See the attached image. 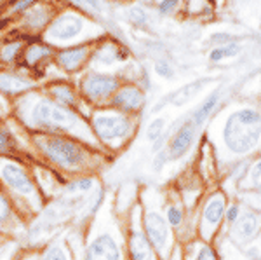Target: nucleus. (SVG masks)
<instances>
[{
  "label": "nucleus",
  "instance_id": "f257e3e1",
  "mask_svg": "<svg viewBox=\"0 0 261 260\" xmlns=\"http://www.w3.org/2000/svg\"><path fill=\"white\" fill-rule=\"evenodd\" d=\"M9 117H12L24 131L71 136L94 149L103 150L92 135L87 117L73 108L56 103L45 93H42L40 87L11 100Z\"/></svg>",
  "mask_w": 261,
  "mask_h": 260
},
{
  "label": "nucleus",
  "instance_id": "f03ea898",
  "mask_svg": "<svg viewBox=\"0 0 261 260\" xmlns=\"http://www.w3.org/2000/svg\"><path fill=\"white\" fill-rule=\"evenodd\" d=\"M24 138L30 145L33 157L65 178L91 173L101 175L105 166L110 164L113 159L112 154L94 149L71 136L24 131Z\"/></svg>",
  "mask_w": 261,
  "mask_h": 260
},
{
  "label": "nucleus",
  "instance_id": "7ed1b4c3",
  "mask_svg": "<svg viewBox=\"0 0 261 260\" xmlns=\"http://www.w3.org/2000/svg\"><path fill=\"white\" fill-rule=\"evenodd\" d=\"M81 260H127L122 222L115 211L113 194L110 192L84 229Z\"/></svg>",
  "mask_w": 261,
  "mask_h": 260
},
{
  "label": "nucleus",
  "instance_id": "20e7f679",
  "mask_svg": "<svg viewBox=\"0 0 261 260\" xmlns=\"http://www.w3.org/2000/svg\"><path fill=\"white\" fill-rule=\"evenodd\" d=\"M0 187L11 196L28 222L47 203L33 178L30 162L21 159L0 156Z\"/></svg>",
  "mask_w": 261,
  "mask_h": 260
},
{
  "label": "nucleus",
  "instance_id": "39448f33",
  "mask_svg": "<svg viewBox=\"0 0 261 260\" xmlns=\"http://www.w3.org/2000/svg\"><path fill=\"white\" fill-rule=\"evenodd\" d=\"M105 37L101 23L94 21L87 11L77 7H65L58 12L40 35V40L49 44L53 49H63L70 45L92 42Z\"/></svg>",
  "mask_w": 261,
  "mask_h": 260
},
{
  "label": "nucleus",
  "instance_id": "423d86ee",
  "mask_svg": "<svg viewBox=\"0 0 261 260\" xmlns=\"http://www.w3.org/2000/svg\"><path fill=\"white\" fill-rule=\"evenodd\" d=\"M87 123L99 147L112 156L129 144L138 126L136 115L122 114L110 107L92 108L87 115Z\"/></svg>",
  "mask_w": 261,
  "mask_h": 260
},
{
  "label": "nucleus",
  "instance_id": "0eeeda50",
  "mask_svg": "<svg viewBox=\"0 0 261 260\" xmlns=\"http://www.w3.org/2000/svg\"><path fill=\"white\" fill-rule=\"evenodd\" d=\"M261 136V115L254 108H241L228 115L223 126V141L233 154H247Z\"/></svg>",
  "mask_w": 261,
  "mask_h": 260
},
{
  "label": "nucleus",
  "instance_id": "6e6552de",
  "mask_svg": "<svg viewBox=\"0 0 261 260\" xmlns=\"http://www.w3.org/2000/svg\"><path fill=\"white\" fill-rule=\"evenodd\" d=\"M75 82H77L82 102L89 110H92V108L108 107L110 98L122 84V79L120 75L113 72H99V70L87 68L79 75Z\"/></svg>",
  "mask_w": 261,
  "mask_h": 260
},
{
  "label": "nucleus",
  "instance_id": "1a4fd4ad",
  "mask_svg": "<svg viewBox=\"0 0 261 260\" xmlns=\"http://www.w3.org/2000/svg\"><path fill=\"white\" fill-rule=\"evenodd\" d=\"M125 225L122 224L127 260H161L157 251L151 246L141 225V204L134 203L125 211Z\"/></svg>",
  "mask_w": 261,
  "mask_h": 260
},
{
  "label": "nucleus",
  "instance_id": "9d476101",
  "mask_svg": "<svg viewBox=\"0 0 261 260\" xmlns=\"http://www.w3.org/2000/svg\"><path fill=\"white\" fill-rule=\"evenodd\" d=\"M141 225L145 230L146 238L151 243V246L157 251L161 260H167L171 257L172 250V232L167 224L166 217L159 211L151 203H146L145 199L141 201Z\"/></svg>",
  "mask_w": 261,
  "mask_h": 260
},
{
  "label": "nucleus",
  "instance_id": "9b49d317",
  "mask_svg": "<svg viewBox=\"0 0 261 260\" xmlns=\"http://www.w3.org/2000/svg\"><path fill=\"white\" fill-rule=\"evenodd\" d=\"M0 156L21 159L32 162L35 161L32 149L24 138L23 128L12 117H0Z\"/></svg>",
  "mask_w": 261,
  "mask_h": 260
},
{
  "label": "nucleus",
  "instance_id": "f8f14e48",
  "mask_svg": "<svg viewBox=\"0 0 261 260\" xmlns=\"http://www.w3.org/2000/svg\"><path fill=\"white\" fill-rule=\"evenodd\" d=\"M42 93H45L50 100H54L56 103L63 105V107H68L77 110L79 114L84 117L89 115V108L86 107V103L82 102L81 93H79L77 82L71 81L68 77H54L49 81L40 84Z\"/></svg>",
  "mask_w": 261,
  "mask_h": 260
},
{
  "label": "nucleus",
  "instance_id": "ddd939ff",
  "mask_svg": "<svg viewBox=\"0 0 261 260\" xmlns=\"http://www.w3.org/2000/svg\"><path fill=\"white\" fill-rule=\"evenodd\" d=\"M130 58V53L127 48L120 44L119 40L105 35L99 40L94 42V49L91 54V61L87 68L99 70V72H108L112 66H117L120 63L127 61Z\"/></svg>",
  "mask_w": 261,
  "mask_h": 260
},
{
  "label": "nucleus",
  "instance_id": "4468645a",
  "mask_svg": "<svg viewBox=\"0 0 261 260\" xmlns=\"http://www.w3.org/2000/svg\"><path fill=\"white\" fill-rule=\"evenodd\" d=\"M60 11V4L56 0H40V2L33 4L32 7H28L23 14L18 16V27L27 35H39L40 39V35Z\"/></svg>",
  "mask_w": 261,
  "mask_h": 260
},
{
  "label": "nucleus",
  "instance_id": "2eb2a0df",
  "mask_svg": "<svg viewBox=\"0 0 261 260\" xmlns=\"http://www.w3.org/2000/svg\"><path fill=\"white\" fill-rule=\"evenodd\" d=\"M99 40V39H98ZM94 42H84V44L70 45V48L56 49L53 56V63L65 75H81L87 70L91 61V54L94 49Z\"/></svg>",
  "mask_w": 261,
  "mask_h": 260
},
{
  "label": "nucleus",
  "instance_id": "dca6fc26",
  "mask_svg": "<svg viewBox=\"0 0 261 260\" xmlns=\"http://www.w3.org/2000/svg\"><path fill=\"white\" fill-rule=\"evenodd\" d=\"M28 225V219L19 211L11 196L0 187V238L2 240H21Z\"/></svg>",
  "mask_w": 261,
  "mask_h": 260
},
{
  "label": "nucleus",
  "instance_id": "f3484780",
  "mask_svg": "<svg viewBox=\"0 0 261 260\" xmlns=\"http://www.w3.org/2000/svg\"><path fill=\"white\" fill-rule=\"evenodd\" d=\"M146 103V91L141 86L133 82H122L119 89L113 93L108 102V107L113 110H119L122 114L136 115L145 108Z\"/></svg>",
  "mask_w": 261,
  "mask_h": 260
},
{
  "label": "nucleus",
  "instance_id": "a211bd4d",
  "mask_svg": "<svg viewBox=\"0 0 261 260\" xmlns=\"http://www.w3.org/2000/svg\"><path fill=\"white\" fill-rule=\"evenodd\" d=\"M18 260H75L65 232L54 236L37 248H21Z\"/></svg>",
  "mask_w": 261,
  "mask_h": 260
},
{
  "label": "nucleus",
  "instance_id": "6ab92c4d",
  "mask_svg": "<svg viewBox=\"0 0 261 260\" xmlns=\"http://www.w3.org/2000/svg\"><path fill=\"white\" fill-rule=\"evenodd\" d=\"M40 87V82L35 81L30 74L19 68H0V96L14 100L18 96Z\"/></svg>",
  "mask_w": 261,
  "mask_h": 260
},
{
  "label": "nucleus",
  "instance_id": "aec40b11",
  "mask_svg": "<svg viewBox=\"0 0 261 260\" xmlns=\"http://www.w3.org/2000/svg\"><path fill=\"white\" fill-rule=\"evenodd\" d=\"M56 53V49H53L49 44H45L44 40H32L27 42L24 51L21 54V60L16 68L24 70L27 74H30L35 79V72L40 70L42 66H45V63L53 61V56ZM37 81V79H35Z\"/></svg>",
  "mask_w": 261,
  "mask_h": 260
},
{
  "label": "nucleus",
  "instance_id": "412c9836",
  "mask_svg": "<svg viewBox=\"0 0 261 260\" xmlns=\"http://www.w3.org/2000/svg\"><path fill=\"white\" fill-rule=\"evenodd\" d=\"M30 170L45 201L56 198L63 192V185H65L66 178L61 177L60 173H56L54 170H50L49 166H45L44 162L37 161V159L30 162Z\"/></svg>",
  "mask_w": 261,
  "mask_h": 260
},
{
  "label": "nucleus",
  "instance_id": "4be33fe9",
  "mask_svg": "<svg viewBox=\"0 0 261 260\" xmlns=\"http://www.w3.org/2000/svg\"><path fill=\"white\" fill-rule=\"evenodd\" d=\"M223 217H225V196L221 192H214L211 198L205 201L204 208H202V217L199 224L200 234L205 240H211L214 236Z\"/></svg>",
  "mask_w": 261,
  "mask_h": 260
},
{
  "label": "nucleus",
  "instance_id": "5701e85b",
  "mask_svg": "<svg viewBox=\"0 0 261 260\" xmlns=\"http://www.w3.org/2000/svg\"><path fill=\"white\" fill-rule=\"evenodd\" d=\"M195 135H197V126L192 121H187L185 124H181L178 131L172 135L169 145H167L166 152L169 161H176V159L183 157L192 149L193 141H195Z\"/></svg>",
  "mask_w": 261,
  "mask_h": 260
},
{
  "label": "nucleus",
  "instance_id": "b1692460",
  "mask_svg": "<svg viewBox=\"0 0 261 260\" xmlns=\"http://www.w3.org/2000/svg\"><path fill=\"white\" fill-rule=\"evenodd\" d=\"M27 42L28 40L21 35L0 40V68H16Z\"/></svg>",
  "mask_w": 261,
  "mask_h": 260
},
{
  "label": "nucleus",
  "instance_id": "393cba45",
  "mask_svg": "<svg viewBox=\"0 0 261 260\" xmlns=\"http://www.w3.org/2000/svg\"><path fill=\"white\" fill-rule=\"evenodd\" d=\"M101 185H105L101 175H81V177L66 178L65 185H63V192L65 194H91Z\"/></svg>",
  "mask_w": 261,
  "mask_h": 260
},
{
  "label": "nucleus",
  "instance_id": "a878e982",
  "mask_svg": "<svg viewBox=\"0 0 261 260\" xmlns=\"http://www.w3.org/2000/svg\"><path fill=\"white\" fill-rule=\"evenodd\" d=\"M261 225V217L256 215L254 211H246L242 215H239V219L233 222V238L237 241H249L254 238V234L258 232Z\"/></svg>",
  "mask_w": 261,
  "mask_h": 260
},
{
  "label": "nucleus",
  "instance_id": "bb28decb",
  "mask_svg": "<svg viewBox=\"0 0 261 260\" xmlns=\"http://www.w3.org/2000/svg\"><path fill=\"white\" fill-rule=\"evenodd\" d=\"M207 82H209L207 79H199V81H195V82L187 84V86L181 87L179 91H176V93L171 96L169 102L174 105V107H183V105H187L190 100L195 98L202 91V87L207 86Z\"/></svg>",
  "mask_w": 261,
  "mask_h": 260
},
{
  "label": "nucleus",
  "instance_id": "cd10ccee",
  "mask_svg": "<svg viewBox=\"0 0 261 260\" xmlns=\"http://www.w3.org/2000/svg\"><path fill=\"white\" fill-rule=\"evenodd\" d=\"M218 102H220V93L218 91H214L213 94H209L207 98L204 100V102L200 103V107L197 108L195 112H193V115H192V123L199 128V126H202L207 121V117L213 114V110L216 108V105Z\"/></svg>",
  "mask_w": 261,
  "mask_h": 260
},
{
  "label": "nucleus",
  "instance_id": "c85d7f7f",
  "mask_svg": "<svg viewBox=\"0 0 261 260\" xmlns=\"http://www.w3.org/2000/svg\"><path fill=\"white\" fill-rule=\"evenodd\" d=\"M188 258L190 260H220L218 258L216 250H214L209 243L193 245L190 251H188Z\"/></svg>",
  "mask_w": 261,
  "mask_h": 260
},
{
  "label": "nucleus",
  "instance_id": "c756f323",
  "mask_svg": "<svg viewBox=\"0 0 261 260\" xmlns=\"http://www.w3.org/2000/svg\"><path fill=\"white\" fill-rule=\"evenodd\" d=\"M239 51H241V48H239L237 44H233V42H230V44H225V45H220V48L213 49V51L209 53V60L218 63V61L225 60V58L237 56Z\"/></svg>",
  "mask_w": 261,
  "mask_h": 260
},
{
  "label": "nucleus",
  "instance_id": "7c9ffc66",
  "mask_svg": "<svg viewBox=\"0 0 261 260\" xmlns=\"http://www.w3.org/2000/svg\"><path fill=\"white\" fill-rule=\"evenodd\" d=\"M164 217H166V220L171 229H178L185 220L183 209H181L178 204H172V203L166 204V213H164Z\"/></svg>",
  "mask_w": 261,
  "mask_h": 260
},
{
  "label": "nucleus",
  "instance_id": "2f4dec72",
  "mask_svg": "<svg viewBox=\"0 0 261 260\" xmlns=\"http://www.w3.org/2000/svg\"><path fill=\"white\" fill-rule=\"evenodd\" d=\"M21 250V245L14 240H6L0 243V260H16Z\"/></svg>",
  "mask_w": 261,
  "mask_h": 260
},
{
  "label": "nucleus",
  "instance_id": "473e14b6",
  "mask_svg": "<svg viewBox=\"0 0 261 260\" xmlns=\"http://www.w3.org/2000/svg\"><path fill=\"white\" fill-rule=\"evenodd\" d=\"M164 129H166V119L162 117H157L155 121H151L146 128V140L153 144L155 140H159L162 135H164Z\"/></svg>",
  "mask_w": 261,
  "mask_h": 260
},
{
  "label": "nucleus",
  "instance_id": "72a5a7b5",
  "mask_svg": "<svg viewBox=\"0 0 261 260\" xmlns=\"http://www.w3.org/2000/svg\"><path fill=\"white\" fill-rule=\"evenodd\" d=\"M37 2H40V0H9L6 12L9 16H19V14H23L28 7H32L33 4H37Z\"/></svg>",
  "mask_w": 261,
  "mask_h": 260
},
{
  "label": "nucleus",
  "instance_id": "f704fd0d",
  "mask_svg": "<svg viewBox=\"0 0 261 260\" xmlns=\"http://www.w3.org/2000/svg\"><path fill=\"white\" fill-rule=\"evenodd\" d=\"M247 182L251 188H261V161L251 166L249 173H247Z\"/></svg>",
  "mask_w": 261,
  "mask_h": 260
},
{
  "label": "nucleus",
  "instance_id": "c9c22d12",
  "mask_svg": "<svg viewBox=\"0 0 261 260\" xmlns=\"http://www.w3.org/2000/svg\"><path fill=\"white\" fill-rule=\"evenodd\" d=\"M129 19L133 23L138 25H145L146 23V12L141 9V7H130L129 9Z\"/></svg>",
  "mask_w": 261,
  "mask_h": 260
},
{
  "label": "nucleus",
  "instance_id": "e433bc0d",
  "mask_svg": "<svg viewBox=\"0 0 261 260\" xmlns=\"http://www.w3.org/2000/svg\"><path fill=\"white\" fill-rule=\"evenodd\" d=\"M178 4H179V0H159L157 9L161 14H171V12L178 7Z\"/></svg>",
  "mask_w": 261,
  "mask_h": 260
},
{
  "label": "nucleus",
  "instance_id": "4c0bfd02",
  "mask_svg": "<svg viewBox=\"0 0 261 260\" xmlns=\"http://www.w3.org/2000/svg\"><path fill=\"white\" fill-rule=\"evenodd\" d=\"M155 72H157V75H161L162 79H171L172 75H174L171 65H169V63H166V61H157V63H155Z\"/></svg>",
  "mask_w": 261,
  "mask_h": 260
},
{
  "label": "nucleus",
  "instance_id": "58836bf2",
  "mask_svg": "<svg viewBox=\"0 0 261 260\" xmlns=\"http://www.w3.org/2000/svg\"><path fill=\"white\" fill-rule=\"evenodd\" d=\"M169 162V157H167V152L166 150H159L157 156H155L153 159V164H151V168H153V171H161L164 166Z\"/></svg>",
  "mask_w": 261,
  "mask_h": 260
},
{
  "label": "nucleus",
  "instance_id": "ea45409f",
  "mask_svg": "<svg viewBox=\"0 0 261 260\" xmlns=\"http://www.w3.org/2000/svg\"><path fill=\"white\" fill-rule=\"evenodd\" d=\"M239 215H241V208H239L237 204H231V206L226 209V222L233 224V222L239 219Z\"/></svg>",
  "mask_w": 261,
  "mask_h": 260
},
{
  "label": "nucleus",
  "instance_id": "a19ab883",
  "mask_svg": "<svg viewBox=\"0 0 261 260\" xmlns=\"http://www.w3.org/2000/svg\"><path fill=\"white\" fill-rule=\"evenodd\" d=\"M231 39H233V37H231L230 33H214V35L211 37V42L225 45V44H230Z\"/></svg>",
  "mask_w": 261,
  "mask_h": 260
},
{
  "label": "nucleus",
  "instance_id": "79ce46f5",
  "mask_svg": "<svg viewBox=\"0 0 261 260\" xmlns=\"http://www.w3.org/2000/svg\"><path fill=\"white\" fill-rule=\"evenodd\" d=\"M169 260H181V257H179V251H176L174 255L171 253V257H169Z\"/></svg>",
  "mask_w": 261,
  "mask_h": 260
},
{
  "label": "nucleus",
  "instance_id": "37998d69",
  "mask_svg": "<svg viewBox=\"0 0 261 260\" xmlns=\"http://www.w3.org/2000/svg\"><path fill=\"white\" fill-rule=\"evenodd\" d=\"M4 241H6V240H2V238H0V243H4Z\"/></svg>",
  "mask_w": 261,
  "mask_h": 260
}]
</instances>
